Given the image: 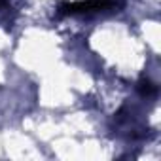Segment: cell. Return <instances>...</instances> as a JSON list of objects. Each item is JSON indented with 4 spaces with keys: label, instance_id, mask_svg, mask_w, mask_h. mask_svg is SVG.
<instances>
[{
    "label": "cell",
    "instance_id": "2",
    "mask_svg": "<svg viewBox=\"0 0 161 161\" xmlns=\"http://www.w3.org/2000/svg\"><path fill=\"white\" fill-rule=\"evenodd\" d=\"M138 89H140V93L142 95H153L155 93V87L152 86V82H140V86H138Z\"/></svg>",
    "mask_w": 161,
    "mask_h": 161
},
{
    "label": "cell",
    "instance_id": "1",
    "mask_svg": "<svg viewBox=\"0 0 161 161\" xmlns=\"http://www.w3.org/2000/svg\"><path fill=\"white\" fill-rule=\"evenodd\" d=\"M116 6V0H84V2H72V4H63L61 14L76 15V14H93V12H103L110 10Z\"/></svg>",
    "mask_w": 161,
    "mask_h": 161
}]
</instances>
